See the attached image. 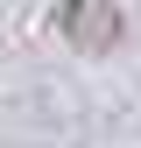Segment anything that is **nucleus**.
<instances>
[{
  "label": "nucleus",
  "mask_w": 141,
  "mask_h": 148,
  "mask_svg": "<svg viewBox=\"0 0 141 148\" xmlns=\"http://www.w3.org/2000/svg\"><path fill=\"white\" fill-rule=\"evenodd\" d=\"M57 35L78 49H113L120 35H127V14L113 7V0H64L57 7Z\"/></svg>",
  "instance_id": "obj_1"
}]
</instances>
